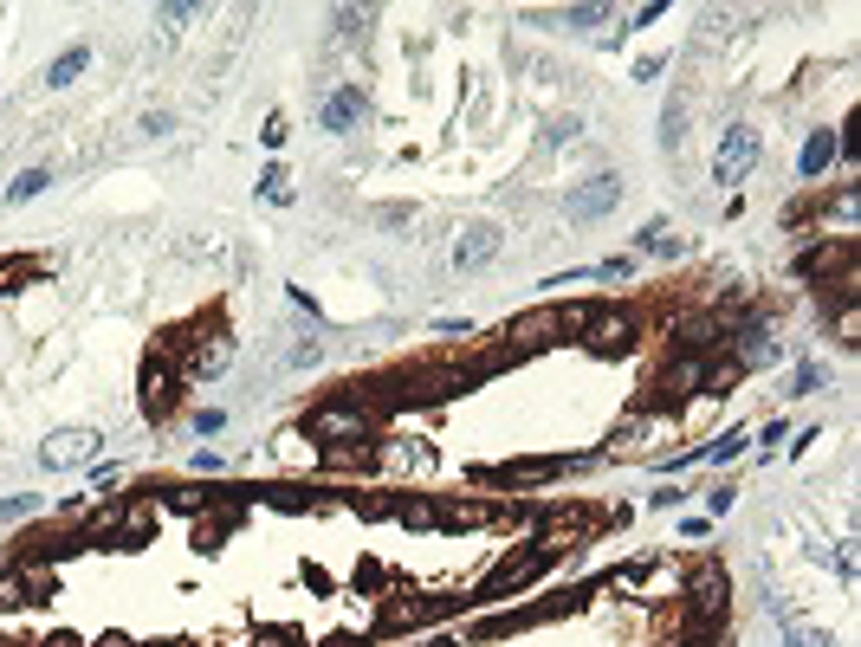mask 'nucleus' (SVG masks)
<instances>
[{
    "label": "nucleus",
    "mask_w": 861,
    "mask_h": 647,
    "mask_svg": "<svg viewBox=\"0 0 861 647\" xmlns=\"http://www.w3.org/2000/svg\"><path fill=\"white\" fill-rule=\"evenodd\" d=\"M39 512V492H20V499H0V525H20V518Z\"/></svg>",
    "instance_id": "nucleus-23"
},
{
    "label": "nucleus",
    "mask_w": 861,
    "mask_h": 647,
    "mask_svg": "<svg viewBox=\"0 0 861 647\" xmlns=\"http://www.w3.org/2000/svg\"><path fill=\"white\" fill-rule=\"evenodd\" d=\"M188 428H195L201 440H208V434H227V408H195V415H188Z\"/></svg>",
    "instance_id": "nucleus-24"
},
{
    "label": "nucleus",
    "mask_w": 861,
    "mask_h": 647,
    "mask_svg": "<svg viewBox=\"0 0 861 647\" xmlns=\"http://www.w3.org/2000/svg\"><path fill=\"white\" fill-rule=\"evenodd\" d=\"M499 246H505V233L492 227V220H473V227L454 240V266H460V272H480V266L499 259Z\"/></svg>",
    "instance_id": "nucleus-6"
},
{
    "label": "nucleus",
    "mask_w": 861,
    "mask_h": 647,
    "mask_svg": "<svg viewBox=\"0 0 861 647\" xmlns=\"http://www.w3.org/2000/svg\"><path fill=\"white\" fill-rule=\"evenodd\" d=\"M395 518H402L408 531H434V525H441V512H434L428 499H408V505H395Z\"/></svg>",
    "instance_id": "nucleus-20"
},
{
    "label": "nucleus",
    "mask_w": 861,
    "mask_h": 647,
    "mask_svg": "<svg viewBox=\"0 0 861 647\" xmlns=\"http://www.w3.org/2000/svg\"><path fill=\"white\" fill-rule=\"evenodd\" d=\"M221 466H227V460H221V453H208V447H201V453H195V473H208V479H214V473H221Z\"/></svg>",
    "instance_id": "nucleus-39"
},
{
    "label": "nucleus",
    "mask_w": 861,
    "mask_h": 647,
    "mask_svg": "<svg viewBox=\"0 0 861 647\" xmlns=\"http://www.w3.org/2000/svg\"><path fill=\"white\" fill-rule=\"evenodd\" d=\"M836 220H842V227H855V220H861V195H855V188H842V195H836Z\"/></svg>",
    "instance_id": "nucleus-32"
},
{
    "label": "nucleus",
    "mask_w": 861,
    "mask_h": 647,
    "mask_svg": "<svg viewBox=\"0 0 861 647\" xmlns=\"http://www.w3.org/2000/svg\"><path fill=\"white\" fill-rule=\"evenodd\" d=\"M227 363H234V337H201V343H195V363H188V369H195V376H221Z\"/></svg>",
    "instance_id": "nucleus-15"
},
{
    "label": "nucleus",
    "mask_w": 861,
    "mask_h": 647,
    "mask_svg": "<svg viewBox=\"0 0 861 647\" xmlns=\"http://www.w3.org/2000/svg\"><path fill=\"white\" fill-rule=\"evenodd\" d=\"M816 389H823V363H803V369H797V389H790V395H816Z\"/></svg>",
    "instance_id": "nucleus-35"
},
{
    "label": "nucleus",
    "mask_w": 861,
    "mask_h": 647,
    "mask_svg": "<svg viewBox=\"0 0 861 647\" xmlns=\"http://www.w3.org/2000/svg\"><path fill=\"white\" fill-rule=\"evenodd\" d=\"M85 65H91V39H78V46H65L59 59L46 65V85L52 91H65V85H78V78H85Z\"/></svg>",
    "instance_id": "nucleus-13"
},
{
    "label": "nucleus",
    "mask_w": 861,
    "mask_h": 647,
    "mask_svg": "<svg viewBox=\"0 0 861 647\" xmlns=\"http://www.w3.org/2000/svg\"><path fill=\"white\" fill-rule=\"evenodd\" d=\"M363 117H369V91L363 85H337V91H324V98H318V123L331 136H350Z\"/></svg>",
    "instance_id": "nucleus-4"
},
{
    "label": "nucleus",
    "mask_w": 861,
    "mask_h": 647,
    "mask_svg": "<svg viewBox=\"0 0 861 647\" xmlns=\"http://www.w3.org/2000/svg\"><path fill=\"white\" fill-rule=\"evenodd\" d=\"M622 208V175L615 169H603V175H590V182H577L564 195V214L570 220H603V214H615Z\"/></svg>",
    "instance_id": "nucleus-3"
},
{
    "label": "nucleus",
    "mask_w": 861,
    "mask_h": 647,
    "mask_svg": "<svg viewBox=\"0 0 861 647\" xmlns=\"http://www.w3.org/2000/svg\"><path fill=\"white\" fill-rule=\"evenodd\" d=\"M512 350H538V343H557L564 337V318H557V305H538V311H525V318H512Z\"/></svg>",
    "instance_id": "nucleus-8"
},
{
    "label": "nucleus",
    "mask_w": 861,
    "mask_h": 647,
    "mask_svg": "<svg viewBox=\"0 0 861 647\" xmlns=\"http://www.w3.org/2000/svg\"><path fill=\"white\" fill-rule=\"evenodd\" d=\"M745 447H751V434H745V428H726L719 440H706V447H700V460L726 466V460H738V453H745Z\"/></svg>",
    "instance_id": "nucleus-16"
},
{
    "label": "nucleus",
    "mask_w": 861,
    "mask_h": 647,
    "mask_svg": "<svg viewBox=\"0 0 861 647\" xmlns=\"http://www.w3.org/2000/svg\"><path fill=\"white\" fill-rule=\"evenodd\" d=\"M758 149H764V136L751 130V123H726V136H719V149H713V182L738 188L751 169H758Z\"/></svg>",
    "instance_id": "nucleus-1"
},
{
    "label": "nucleus",
    "mask_w": 861,
    "mask_h": 647,
    "mask_svg": "<svg viewBox=\"0 0 861 647\" xmlns=\"http://www.w3.org/2000/svg\"><path fill=\"white\" fill-rule=\"evenodd\" d=\"M583 337H590L596 350H628V337H635V318H628V311H615V305H603V311H596V324L583 330Z\"/></svg>",
    "instance_id": "nucleus-11"
},
{
    "label": "nucleus",
    "mask_w": 861,
    "mask_h": 647,
    "mask_svg": "<svg viewBox=\"0 0 861 647\" xmlns=\"http://www.w3.org/2000/svg\"><path fill=\"white\" fill-rule=\"evenodd\" d=\"M369 20H376V13H357V7H344V13H337V39H357V33H369Z\"/></svg>",
    "instance_id": "nucleus-26"
},
{
    "label": "nucleus",
    "mask_w": 861,
    "mask_h": 647,
    "mask_svg": "<svg viewBox=\"0 0 861 647\" xmlns=\"http://www.w3.org/2000/svg\"><path fill=\"white\" fill-rule=\"evenodd\" d=\"M136 130H143V136H169L175 117H169V110H143V123H136Z\"/></svg>",
    "instance_id": "nucleus-33"
},
{
    "label": "nucleus",
    "mask_w": 861,
    "mask_h": 647,
    "mask_svg": "<svg viewBox=\"0 0 861 647\" xmlns=\"http://www.w3.org/2000/svg\"><path fill=\"white\" fill-rule=\"evenodd\" d=\"M434 330H441V337H473L467 318H434Z\"/></svg>",
    "instance_id": "nucleus-38"
},
{
    "label": "nucleus",
    "mask_w": 861,
    "mask_h": 647,
    "mask_svg": "<svg viewBox=\"0 0 861 647\" xmlns=\"http://www.w3.org/2000/svg\"><path fill=\"white\" fill-rule=\"evenodd\" d=\"M628 272H635V259H628V253H615V259H596V266H590V279H628Z\"/></svg>",
    "instance_id": "nucleus-27"
},
{
    "label": "nucleus",
    "mask_w": 861,
    "mask_h": 647,
    "mask_svg": "<svg viewBox=\"0 0 861 647\" xmlns=\"http://www.w3.org/2000/svg\"><path fill=\"white\" fill-rule=\"evenodd\" d=\"M318 356H324V343L305 337V343H292V356H285V363H292V369H318Z\"/></svg>",
    "instance_id": "nucleus-28"
},
{
    "label": "nucleus",
    "mask_w": 861,
    "mask_h": 647,
    "mask_svg": "<svg viewBox=\"0 0 861 647\" xmlns=\"http://www.w3.org/2000/svg\"><path fill=\"white\" fill-rule=\"evenodd\" d=\"M661 72H667V52H648V59L635 65V85H654V78H661Z\"/></svg>",
    "instance_id": "nucleus-34"
},
{
    "label": "nucleus",
    "mask_w": 861,
    "mask_h": 647,
    "mask_svg": "<svg viewBox=\"0 0 861 647\" xmlns=\"http://www.w3.org/2000/svg\"><path fill=\"white\" fill-rule=\"evenodd\" d=\"M98 647H130V641H123V635H111V641H98Z\"/></svg>",
    "instance_id": "nucleus-40"
},
{
    "label": "nucleus",
    "mask_w": 861,
    "mask_h": 647,
    "mask_svg": "<svg viewBox=\"0 0 861 647\" xmlns=\"http://www.w3.org/2000/svg\"><path fill=\"white\" fill-rule=\"evenodd\" d=\"M98 428H52L46 440H39V466L46 473H78V466L98 460Z\"/></svg>",
    "instance_id": "nucleus-2"
},
{
    "label": "nucleus",
    "mask_w": 861,
    "mask_h": 647,
    "mask_svg": "<svg viewBox=\"0 0 861 647\" xmlns=\"http://www.w3.org/2000/svg\"><path fill=\"white\" fill-rule=\"evenodd\" d=\"M635 246H641V253H654V259H674L680 253V240H667V220H648V227L635 233Z\"/></svg>",
    "instance_id": "nucleus-19"
},
{
    "label": "nucleus",
    "mask_w": 861,
    "mask_h": 647,
    "mask_svg": "<svg viewBox=\"0 0 861 647\" xmlns=\"http://www.w3.org/2000/svg\"><path fill=\"white\" fill-rule=\"evenodd\" d=\"M175 395H182V389H175V369L162 363V356H149V363H143V415L149 421H169L175 415Z\"/></svg>",
    "instance_id": "nucleus-7"
},
{
    "label": "nucleus",
    "mask_w": 861,
    "mask_h": 647,
    "mask_svg": "<svg viewBox=\"0 0 861 647\" xmlns=\"http://www.w3.org/2000/svg\"><path fill=\"white\" fill-rule=\"evenodd\" d=\"M784 647H836V635H829V628H810V622H790Z\"/></svg>",
    "instance_id": "nucleus-21"
},
{
    "label": "nucleus",
    "mask_w": 861,
    "mask_h": 647,
    "mask_svg": "<svg viewBox=\"0 0 861 647\" xmlns=\"http://www.w3.org/2000/svg\"><path fill=\"white\" fill-rule=\"evenodd\" d=\"M609 7H564V26H603Z\"/></svg>",
    "instance_id": "nucleus-31"
},
{
    "label": "nucleus",
    "mask_w": 861,
    "mask_h": 647,
    "mask_svg": "<svg viewBox=\"0 0 861 647\" xmlns=\"http://www.w3.org/2000/svg\"><path fill=\"white\" fill-rule=\"evenodd\" d=\"M706 505H713V518H726L732 505H738V486H719V492H706Z\"/></svg>",
    "instance_id": "nucleus-36"
},
{
    "label": "nucleus",
    "mask_w": 861,
    "mask_h": 647,
    "mask_svg": "<svg viewBox=\"0 0 861 647\" xmlns=\"http://www.w3.org/2000/svg\"><path fill=\"white\" fill-rule=\"evenodd\" d=\"M46 188H52V169H39V162H33V169H20L7 182V195H0V201H7V208H26V201H39Z\"/></svg>",
    "instance_id": "nucleus-14"
},
{
    "label": "nucleus",
    "mask_w": 861,
    "mask_h": 647,
    "mask_svg": "<svg viewBox=\"0 0 861 647\" xmlns=\"http://www.w3.org/2000/svg\"><path fill=\"white\" fill-rule=\"evenodd\" d=\"M117 479H123V473H117V466H111V460H104V466H91V486H98V492H111V486H117Z\"/></svg>",
    "instance_id": "nucleus-37"
},
{
    "label": "nucleus",
    "mask_w": 861,
    "mask_h": 647,
    "mask_svg": "<svg viewBox=\"0 0 861 647\" xmlns=\"http://www.w3.org/2000/svg\"><path fill=\"white\" fill-rule=\"evenodd\" d=\"M661 13H667V0H648V7H635V13H628V26H622V33H641V26H654Z\"/></svg>",
    "instance_id": "nucleus-30"
},
{
    "label": "nucleus",
    "mask_w": 861,
    "mask_h": 647,
    "mask_svg": "<svg viewBox=\"0 0 861 647\" xmlns=\"http://www.w3.org/2000/svg\"><path fill=\"white\" fill-rule=\"evenodd\" d=\"M369 434V408L363 402H324L311 408V440H363Z\"/></svg>",
    "instance_id": "nucleus-5"
},
{
    "label": "nucleus",
    "mask_w": 861,
    "mask_h": 647,
    "mask_svg": "<svg viewBox=\"0 0 861 647\" xmlns=\"http://www.w3.org/2000/svg\"><path fill=\"white\" fill-rule=\"evenodd\" d=\"M693 609H700V615H713L719 609V596H726V583H719V570H693Z\"/></svg>",
    "instance_id": "nucleus-17"
},
{
    "label": "nucleus",
    "mask_w": 861,
    "mask_h": 647,
    "mask_svg": "<svg viewBox=\"0 0 861 647\" xmlns=\"http://www.w3.org/2000/svg\"><path fill=\"white\" fill-rule=\"evenodd\" d=\"M564 473V460H505V466H492V473H480V479H505V486H544V479H557Z\"/></svg>",
    "instance_id": "nucleus-10"
},
{
    "label": "nucleus",
    "mask_w": 861,
    "mask_h": 647,
    "mask_svg": "<svg viewBox=\"0 0 861 647\" xmlns=\"http://www.w3.org/2000/svg\"><path fill=\"white\" fill-rule=\"evenodd\" d=\"M188 20H201V7H156V26H162V39H169V33H182Z\"/></svg>",
    "instance_id": "nucleus-25"
},
{
    "label": "nucleus",
    "mask_w": 861,
    "mask_h": 647,
    "mask_svg": "<svg viewBox=\"0 0 861 647\" xmlns=\"http://www.w3.org/2000/svg\"><path fill=\"white\" fill-rule=\"evenodd\" d=\"M544 557H551V550H538V544H531V550H512V557H505L499 570H492L486 583H480V596H486V602H492V596H505V589H512V583H525V576L538 570Z\"/></svg>",
    "instance_id": "nucleus-9"
},
{
    "label": "nucleus",
    "mask_w": 861,
    "mask_h": 647,
    "mask_svg": "<svg viewBox=\"0 0 861 647\" xmlns=\"http://www.w3.org/2000/svg\"><path fill=\"white\" fill-rule=\"evenodd\" d=\"M829 162H836V130H810V136H803V156H797V175H803V182H816Z\"/></svg>",
    "instance_id": "nucleus-12"
},
{
    "label": "nucleus",
    "mask_w": 861,
    "mask_h": 647,
    "mask_svg": "<svg viewBox=\"0 0 861 647\" xmlns=\"http://www.w3.org/2000/svg\"><path fill=\"white\" fill-rule=\"evenodd\" d=\"M687 143V98H667L661 110V149H680Z\"/></svg>",
    "instance_id": "nucleus-18"
},
{
    "label": "nucleus",
    "mask_w": 861,
    "mask_h": 647,
    "mask_svg": "<svg viewBox=\"0 0 861 647\" xmlns=\"http://www.w3.org/2000/svg\"><path fill=\"white\" fill-rule=\"evenodd\" d=\"M259 195H272V201H292V188H285V169L272 162L266 175H259Z\"/></svg>",
    "instance_id": "nucleus-29"
},
{
    "label": "nucleus",
    "mask_w": 861,
    "mask_h": 647,
    "mask_svg": "<svg viewBox=\"0 0 861 647\" xmlns=\"http://www.w3.org/2000/svg\"><path fill=\"white\" fill-rule=\"evenodd\" d=\"M583 136V117H551L544 123V149H564V143H577Z\"/></svg>",
    "instance_id": "nucleus-22"
}]
</instances>
